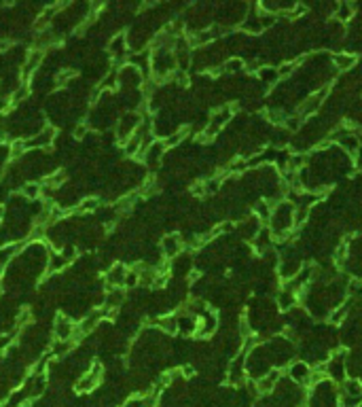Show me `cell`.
Returning a JSON list of instances; mask_svg holds the SVG:
<instances>
[{
  "label": "cell",
  "mask_w": 362,
  "mask_h": 407,
  "mask_svg": "<svg viewBox=\"0 0 362 407\" xmlns=\"http://www.w3.org/2000/svg\"><path fill=\"white\" fill-rule=\"evenodd\" d=\"M225 68L229 70V73H235V70L244 68V62H241V59H229V62L225 64Z\"/></svg>",
  "instance_id": "e0dca14e"
},
{
  "label": "cell",
  "mask_w": 362,
  "mask_h": 407,
  "mask_svg": "<svg viewBox=\"0 0 362 407\" xmlns=\"http://www.w3.org/2000/svg\"><path fill=\"white\" fill-rule=\"evenodd\" d=\"M108 53H111L115 59H123L125 53H127V39L125 34H117V37L111 39L108 43Z\"/></svg>",
  "instance_id": "ba28073f"
},
{
  "label": "cell",
  "mask_w": 362,
  "mask_h": 407,
  "mask_svg": "<svg viewBox=\"0 0 362 407\" xmlns=\"http://www.w3.org/2000/svg\"><path fill=\"white\" fill-rule=\"evenodd\" d=\"M349 15H352V7L349 5H339V13H337V17L339 19H349Z\"/></svg>",
  "instance_id": "ac0fdd59"
},
{
  "label": "cell",
  "mask_w": 362,
  "mask_h": 407,
  "mask_svg": "<svg viewBox=\"0 0 362 407\" xmlns=\"http://www.w3.org/2000/svg\"><path fill=\"white\" fill-rule=\"evenodd\" d=\"M335 64H337V68H339V70H347V68H352L356 64V55H343V53H339V55H335Z\"/></svg>",
  "instance_id": "5bb4252c"
},
{
  "label": "cell",
  "mask_w": 362,
  "mask_h": 407,
  "mask_svg": "<svg viewBox=\"0 0 362 407\" xmlns=\"http://www.w3.org/2000/svg\"><path fill=\"white\" fill-rule=\"evenodd\" d=\"M87 131H89V125L87 123H77L75 125V131H72V136L75 138H87Z\"/></svg>",
  "instance_id": "2e32d148"
},
{
  "label": "cell",
  "mask_w": 362,
  "mask_h": 407,
  "mask_svg": "<svg viewBox=\"0 0 362 407\" xmlns=\"http://www.w3.org/2000/svg\"><path fill=\"white\" fill-rule=\"evenodd\" d=\"M55 134H57V131H55L53 125H43L39 131H34L30 138H26L28 151H30V149H34V151H45V149H49L53 142H55V138H57Z\"/></svg>",
  "instance_id": "3957f363"
},
{
  "label": "cell",
  "mask_w": 362,
  "mask_h": 407,
  "mask_svg": "<svg viewBox=\"0 0 362 407\" xmlns=\"http://www.w3.org/2000/svg\"><path fill=\"white\" fill-rule=\"evenodd\" d=\"M19 195L26 199V201H39L41 197H43V185L41 183H36V181H28V183H23L21 187H19Z\"/></svg>",
  "instance_id": "52a82bcc"
},
{
  "label": "cell",
  "mask_w": 362,
  "mask_h": 407,
  "mask_svg": "<svg viewBox=\"0 0 362 407\" xmlns=\"http://www.w3.org/2000/svg\"><path fill=\"white\" fill-rule=\"evenodd\" d=\"M345 392L349 397H358V394H362V384L358 380H349V382H345Z\"/></svg>",
  "instance_id": "9a60e30c"
},
{
  "label": "cell",
  "mask_w": 362,
  "mask_h": 407,
  "mask_svg": "<svg viewBox=\"0 0 362 407\" xmlns=\"http://www.w3.org/2000/svg\"><path fill=\"white\" fill-rule=\"evenodd\" d=\"M257 212L261 214V217H263V221H267V219H269V208L265 206V201H261V206L257 208Z\"/></svg>",
  "instance_id": "ffe728a7"
},
{
  "label": "cell",
  "mask_w": 362,
  "mask_h": 407,
  "mask_svg": "<svg viewBox=\"0 0 362 407\" xmlns=\"http://www.w3.org/2000/svg\"><path fill=\"white\" fill-rule=\"evenodd\" d=\"M303 407H305V405H303Z\"/></svg>",
  "instance_id": "44dd1931"
},
{
  "label": "cell",
  "mask_w": 362,
  "mask_h": 407,
  "mask_svg": "<svg viewBox=\"0 0 362 407\" xmlns=\"http://www.w3.org/2000/svg\"><path fill=\"white\" fill-rule=\"evenodd\" d=\"M291 378H293L295 382H307V380L311 378L309 365H307V363H301V361L293 363V365H291Z\"/></svg>",
  "instance_id": "9c48e42d"
},
{
  "label": "cell",
  "mask_w": 362,
  "mask_h": 407,
  "mask_svg": "<svg viewBox=\"0 0 362 407\" xmlns=\"http://www.w3.org/2000/svg\"><path fill=\"white\" fill-rule=\"evenodd\" d=\"M167 147H165V142L163 140H153L151 145L144 149V153L140 155V157L144 159V163L147 165H151V167H155V165H159V161H161V157H163V151H165Z\"/></svg>",
  "instance_id": "8992f818"
},
{
  "label": "cell",
  "mask_w": 362,
  "mask_h": 407,
  "mask_svg": "<svg viewBox=\"0 0 362 407\" xmlns=\"http://www.w3.org/2000/svg\"><path fill=\"white\" fill-rule=\"evenodd\" d=\"M161 246H163L165 257H176L180 253V248H183V242H180L178 235H167Z\"/></svg>",
  "instance_id": "8fae6325"
},
{
  "label": "cell",
  "mask_w": 362,
  "mask_h": 407,
  "mask_svg": "<svg viewBox=\"0 0 362 407\" xmlns=\"http://www.w3.org/2000/svg\"><path fill=\"white\" fill-rule=\"evenodd\" d=\"M102 206V201H100V197H93V195H89V197H83L79 204H77V210L79 212H83V214H91V212H95Z\"/></svg>",
  "instance_id": "7c38bea8"
},
{
  "label": "cell",
  "mask_w": 362,
  "mask_h": 407,
  "mask_svg": "<svg viewBox=\"0 0 362 407\" xmlns=\"http://www.w3.org/2000/svg\"><path fill=\"white\" fill-rule=\"evenodd\" d=\"M77 333V322H72L66 314H57L53 320V340H75Z\"/></svg>",
  "instance_id": "277c9868"
},
{
  "label": "cell",
  "mask_w": 362,
  "mask_h": 407,
  "mask_svg": "<svg viewBox=\"0 0 362 407\" xmlns=\"http://www.w3.org/2000/svg\"><path fill=\"white\" fill-rule=\"evenodd\" d=\"M30 91H32L30 83H19V87H17L13 93H11V106H19V104H23V102H28Z\"/></svg>",
  "instance_id": "30bf717a"
},
{
  "label": "cell",
  "mask_w": 362,
  "mask_h": 407,
  "mask_svg": "<svg viewBox=\"0 0 362 407\" xmlns=\"http://www.w3.org/2000/svg\"><path fill=\"white\" fill-rule=\"evenodd\" d=\"M345 312H347V308H345V306H343V308H339V310H337V312L331 316V320H333V322H339V320L345 316Z\"/></svg>",
  "instance_id": "d6986e66"
},
{
  "label": "cell",
  "mask_w": 362,
  "mask_h": 407,
  "mask_svg": "<svg viewBox=\"0 0 362 407\" xmlns=\"http://www.w3.org/2000/svg\"><path fill=\"white\" fill-rule=\"evenodd\" d=\"M102 378H104V367H102L100 363H93V365L85 371V374H83V376L77 380L75 390H77V392H91V390H95V388L100 386Z\"/></svg>",
  "instance_id": "6da1fadb"
},
{
  "label": "cell",
  "mask_w": 362,
  "mask_h": 407,
  "mask_svg": "<svg viewBox=\"0 0 362 407\" xmlns=\"http://www.w3.org/2000/svg\"><path fill=\"white\" fill-rule=\"evenodd\" d=\"M43 62H45V51H41V49L28 51L26 59H23V64H21V68H19V79H21V83H30L32 77L41 70Z\"/></svg>",
  "instance_id": "7a4b0ae2"
},
{
  "label": "cell",
  "mask_w": 362,
  "mask_h": 407,
  "mask_svg": "<svg viewBox=\"0 0 362 407\" xmlns=\"http://www.w3.org/2000/svg\"><path fill=\"white\" fill-rule=\"evenodd\" d=\"M125 276H127V267L123 263H115L106 272V286L108 289H125Z\"/></svg>",
  "instance_id": "5b68a950"
},
{
  "label": "cell",
  "mask_w": 362,
  "mask_h": 407,
  "mask_svg": "<svg viewBox=\"0 0 362 407\" xmlns=\"http://www.w3.org/2000/svg\"><path fill=\"white\" fill-rule=\"evenodd\" d=\"M155 325L163 329L165 333H176L178 331V318L176 316H163L159 320H155Z\"/></svg>",
  "instance_id": "4fadbf2b"
}]
</instances>
